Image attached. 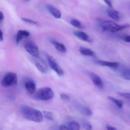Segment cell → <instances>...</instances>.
Listing matches in <instances>:
<instances>
[{"label":"cell","mask_w":130,"mask_h":130,"mask_svg":"<svg viewBox=\"0 0 130 130\" xmlns=\"http://www.w3.org/2000/svg\"><path fill=\"white\" fill-rule=\"evenodd\" d=\"M21 111L23 116L27 120L37 123L42 121V114L39 110L29 106L24 105L21 108Z\"/></svg>","instance_id":"cell-1"},{"label":"cell","mask_w":130,"mask_h":130,"mask_svg":"<svg viewBox=\"0 0 130 130\" xmlns=\"http://www.w3.org/2000/svg\"><path fill=\"white\" fill-rule=\"evenodd\" d=\"M101 27L104 31L115 32L129 27L128 24L119 25L111 21H104L101 23Z\"/></svg>","instance_id":"cell-2"},{"label":"cell","mask_w":130,"mask_h":130,"mask_svg":"<svg viewBox=\"0 0 130 130\" xmlns=\"http://www.w3.org/2000/svg\"><path fill=\"white\" fill-rule=\"evenodd\" d=\"M54 96V93L49 87H44L40 89L36 92L35 98L40 101H47L52 99Z\"/></svg>","instance_id":"cell-3"},{"label":"cell","mask_w":130,"mask_h":130,"mask_svg":"<svg viewBox=\"0 0 130 130\" xmlns=\"http://www.w3.org/2000/svg\"><path fill=\"white\" fill-rule=\"evenodd\" d=\"M17 83V76L13 72H9L4 76L2 81V85L4 87L14 86Z\"/></svg>","instance_id":"cell-4"},{"label":"cell","mask_w":130,"mask_h":130,"mask_svg":"<svg viewBox=\"0 0 130 130\" xmlns=\"http://www.w3.org/2000/svg\"><path fill=\"white\" fill-rule=\"evenodd\" d=\"M24 47L26 51L32 56L39 57V49L34 42L31 40H27L24 43Z\"/></svg>","instance_id":"cell-5"},{"label":"cell","mask_w":130,"mask_h":130,"mask_svg":"<svg viewBox=\"0 0 130 130\" xmlns=\"http://www.w3.org/2000/svg\"><path fill=\"white\" fill-rule=\"evenodd\" d=\"M46 56L48 63L51 69L53 70L60 76H62L63 75L64 71L61 67L57 63L56 61L53 58V57L49 55H47Z\"/></svg>","instance_id":"cell-6"},{"label":"cell","mask_w":130,"mask_h":130,"mask_svg":"<svg viewBox=\"0 0 130 130\" xmlns=\"http://www.w3.org/2000/svg\"><path fill=\"white\" fill-rule=\"evenodd\" d=\"M34 58V64L37 69L42 73H47L48 71V67L46 62L39 57Z\"/></svg>","instance_id":"cell-7"},{"label":"cell","mask_w":130,"mask_h":130,"mask_svg":"<svg viewBox=\"0 0 130 130\" xmlns=\"http://www.w3.org/2000/svg\"><path fill=\"white\" fill-rule=\"evenodd\" d=\"M89 76L90 77L95 85L100 89L104 88V84L102 80L97 74L92 72H88Z\"/></svg>","instance_id":"cell-8"},{"label":"cell","mask_w":130,"mask_h":130,"mask_svg":"<svg viewBox=\"0 0 130 130\" xmlns=\"http://www.w3.org/2000/svg\"><path fill=\"white\" fill-rule=\"evenodd\" d=\"M25 88L30 94L34 93L36 89V85L33 80L31 79L26 80L24 83Z\"/></svg>","instance_id":"cell-9"},{"label":"cell","mask_w":130,"mask_h":130,"mask_svg":"<svg viewBox=\"0 0 130 130\" xmlns=\"http://www.w3.org/2000/svg\"><path fill=\"white\" fill-rule=\"evenodd\" d=\"M73 34L75 36L81 40L90 43L92 42V40L90 39L89 36L84 32L82 31H74Z\"/></svg>","instance_id":"cell-10"},{"label":"cell","mask_w":130,"mask_h":130,"mask_svg":"<svg viewBox=\"0 0 130 130\" xmlns=\"http://www.w3.org/2000/svg\"><path fill=\"white\" fill-rule=\"evenodd\" d=\"M95 62L98 64L103 66H106L113 69H117L119 67V64L117 62H111L102 60H96Z\"/></svg>","instance_id":"cell-11"},{"label":"cell","mask_w":130,"mask_h":130,"mask_svg":"<svg viewBox=\"0 0 130 130\" xmlns=\"http://www.w3.org/2000/svg\"><path fill=\"white\" fill-rule=\"evenodd\" d=\"M77 108L79 113L85 116L90 117L92 115V111L88 107L78 104V105H77Z\"/></svg>","instance_id":"cell-12"},{"label":"cell","mask_w":130,"mask_h":130,"mask_svg":"<svg viewBox=\"0 0 130 130\" xmlns=\"http://www.w3.org/2000/svg\"><path fill=\"white\" fill-rule=\"evenodd\" d=\"M30 36V33L28 31L25 30H19L18 31L17 34V44H18L24 38L28 37Z\"/></svg>","instance_id":"cell-13"},{"label":"cell","mask_w":130,"mask_h":130,"mask_svg":"<svg viewBox=\"0 0 130 130\" xmlns=\"http://www.w3.org/2000/svg\"><path fill=\"white\" fill-rule=\"evenodd\" d=\"M47 9L49 10L52 15L55 18H60L62 16V13L59 10L52 5H48L47 7Z\"/></svg>","instance_id":"cell-14"},{"label":"cell","mask_w":130,"mask_h":130,"mask_svg":"<svg viewBox=\"0 0 130 130\" xmlns=\"http://www.w3.org/2000/svg\"><path fill=\"white\" fill-rule=\"evenodd\" d=\"M79 52L82 55L85 56H91V57L95 56V53L91 50L83 47V46H81L79 48Z\"/></svg>","instance_id":"cell-15"},{"label":"cell","mask_w":130,"mask_h":130,"mask_svg":"<svg viewBox=\"0 0 130 130\" xmlns=\"http://www.w3.org/2000/svg\"><path fill=\"white\" fill-rule=\"evenodd\" d=\"M52 44L54 45L57 51L62 53L66 52V48L65 46L62 43L58 42L55 40H51Z\"/></svg>","instance_id":"cell-16"},{"label":"cell","mask_w":130,"mask_h":130,"mask_svg":"<svg viewBox=\"0 0 130 130\" xmlns=\"http://www.w3.org/2000/svg\"><path fill=\"white\" fill-rule=\"evenodd\" d=\"M108 15L112 19L116 21H119L120 20V13L117 11L113 9H109L108 10Z\"/></svg>","instance_id":"cell-17"},{"label":"cell","mask_w":130,"mask_h":130,"mask_svg":"<svg viewBox=\"0 0 130 130\" xmlns=\"http://www.w3.org/2000/svg\"><path fill=\"white\" fill-rule=\"evenodd\" d=\"M108 98L110 101L113 102L120 108H121L123 107V103L121 100H118L111 96H108Z\"/></svg>","instance_id":"cell-18"},{"label":"cell","mask_w":130,"mask_h":130,"mask_svg":"<svg viewBox=\"0 0 130 130\" xmlns=\"http://www.w3.org/2000/svg\"><path fill=\"white\" fill-rule=\"evenodd\" d=\"M69 130H80V126L77 122L72 121L69 122Z\"/></svg>","instance_id":"cell-19"},{"label":"cell","mask_w":130,"mask_h":130,"mask_svg":"<svg viewBox=\"0 0 130 130\" xmlns=\"http://www.w3.org/2000/svg\"><path fill=\"white\" fill-rule=\"evenodd\" d=\"M70 23L72 25L77 28H79V29L84 28V26L81 23V22L76 19H73L71 20Z\"/></svg>","instance_id":"cell-20"},{"label":"cell","mask_w":130,"mask_h":130,"mask_svg":"<svg viewBox=\"0 0 130 130\" xmlns=\"http://www.w3.org/2000/svg\"><path fill=\"white\" fill-rule=\"evenodd\" d=\"M122 76L126 80L130 79V70L129 69L124 70L122 72Z\"/></svg>","instance_id":"cell-21"},{"label":"cell","mask_w":130,"mask_h":130,"mask_svg":"<svg viewBox=\"0 0 130 130\" xmlns=\"http://www.w3.org/2000/svg\"><path fill=\"white\" fill-rule=\"evenodd\" d=\"M44 117L49 120L53 121L54 120V117L52 112L49 111H44L43 112Z\"/></svg>","instance_id":"cell-22"},{"label":"cell","mask_w":130,"mask_h":130,"mask_svg":"<svg viewBox=\"0 0 130 130\" xmlns=\"http://www.w3.org/2000/svg\"><path fill=\"white\" fill-rule=\"evenodd\" d=\"M83 127L85 130H92V129L91 124L88 121H84L82 124Z\"/></svg>","instance_id":"cell-23"},{"label":"cell","mask_w":130,"mask_h":130,"mask_svg":"<svg viewBox=\"0 0 130 130\" xmlns=\"http://www.w3.org/2000/svg\"><path fill=\"white\" fill-rule=\"evenodd\" d=\"M118 94L120 96L126 98L130 99V94L129 93H124V92H119Z\"/></svg>","instance_id":"cell-24"},{"label":"cell","mask_w":130,"mask_h":130,"mask_svg":"<svg viewBox=\"0 0 130 130\" xmlns=\"http://www.w3.org/2000/svg\"><path fill=\"white\" fill-rule=\"evenodd\" d=\"M21 19L24 22L29 23L32 24H37V22L34 21L30 20V19L26 18H22Z\"/></svg>","instance_id":"cell-25"},{"label":"cell","mask_w":130,"mask_h":130,"mask_svg":"<svg viewBox=\"0 0 130 130\" xmlns=\"http://www.w3.org/2000/svg\"><path fill=\"white\" fill-rule=\"evenodd\" d=\"M60 96H61V98L63 100H65V101H68L69 99V97L68 95H67V94H66L63 93V94L60 95Z\"/></svg>","instance_id":"cell-26"},{"label":"cell","mask_w":130,"mask_h":130,"mask_svg":"<svg viewBox=\"0 0 130 130\" xmlns=\"http://www.w3.org/2000/svg\"><path fill=\"white\" fill-rule=\"evenodd\" d=\"M124 41H125L126 42L130 43V36L129 35H127L124 36L123 38Z\"/></svg>","instance_id":"cell-27"},{"label":"cell","mask_w":130,"mask_h":130,"mask_svg":"<svg viewBox=\"0 0 130 130\" xmlns=\"http://www.w3.org/2000/svg\"><path fill=\"white\" fill-rule=\"evenodd\" d=\"M105 2L108 5L109 7H112V2H111V0H104Z\"/></svg>","instance_id":"cell-28"},{"label":"cell","mask_w":130,"mask_h":130,"mask_svg":"<svg viewBox=\"0 0 130 130\" xmlns=\"http://www.w3.org/2000/svg\"><path fill=\"white\" fill-rule=\"evenodd\" d=\"M60 130H69L68 127L64 125H62L60 127Z\"/></svg>","instance_id":"cell-29"},{"label":"cell","mask_w":130,"mask_h":130,"mask_svg":"<svg viewBox=\"0 0 130 130\" xmlns=\"http://www.w3.org/2000/svg\"><path fill=\"white\" fill-rule=\"evenodd\" d=\"M107 130H117L115 127L111 126L109 125H107Z\"/></svg>","instance_id":"cell-30"},{"label":"cell","mask_w":130,"mask_h":130,"mask_svg":"<svg viewBox=\"0 0 130 130\" xmlns=\"http://www.w3.org/2000/svg\"><path fill=\"white\" fill-rule=\"evenodd\" d=\"M3 34L2 31L0 30V42H2L3 40Z\"/></svg>","instance_id":"cell-31"},{"label":"cell","mask_w":130,"mask_h":130,"mask_svg":"<svg viewBox=\"0 0 130 130\" xmlns=\"http://www.w3.org/2000/svg\"><path fill=\"white\" fill-rule=\"evenodd\" d=\"M4 14L0 11V21L4 19Z\"/></svg>","instance_id":"cell-32"}]
</instances>
